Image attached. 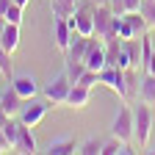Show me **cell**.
I'll use <instances>...</instances> for the list:
<instances>
[{
  "instance_id": "6da1fadb",
  "label": "cell",
  "mask_w": 155,
  "mask_h": 155,
  "mask_svg": "<svg viewBox=\"0 0 155 155\" xmlns=\"http://www.w3.org/2000/svg\"><path fill=\"white\" fill-rule=\"evenodd\" d=\"M150 133H152V105L139 100V105L133 108V144L139 150H147Z\"/></svg>"
},
{
  "instance_id": "7a4b0ae2",
  "label": "cell",
  "mask_w": 155,
  "mask_h": 155,
  "mask_svg": "<svg viewBox=\"0 0 155 155\" xmlns=\"http://www.w3.org/2000/svg\"><path fill=\"white\" fill-rule=\"evenodd\" d=\"M147 31H150V25L141 17V11H130V14L116 17V36L119 39H141Z\"/></svg>"
},
{
  "instance_id": "3957f363",
  "label": "cell",
  "mask_w": 155,
  "mask_h": 155,
  "mask_svg": "<svg viewBox=\"0 0 155 155\" xmlns=\"http://www.w3.org/2000/svg\"><path fill=\"white\" fill-rule=\"evenodd\" d=\"M94 0H81L75 8V14L69 17V25L75 33L81 36H94Z\"/></svg>"
},
{
  "instance_id": "277c9868",
  "label": "cell",
  "mask_w": 155,
  "mask_h": 155,
  "mask_svg": "<svg viewBox=\"0 0 155 155\" xmlns=\"http://www.w3.org/2000/svg\"><path fill=\"white\" fill-rule=\"evenodd\" d=\"M69 89H72V81L67 72H58L55 78H50V83L42 89V97L50 103V105H64L67 97H69Z\"/></svg>"
},
{
  "instance_id": "5b68a950",
  "label": "cell",
  "mask_w": 155,
  "mask_h": 155,
  "mask_svg": "<svg viewBox=\"0 0 155 155\" xmlns=\"http://www.w3.org/2000/svg\"><path fill=\"white\" fill-rule=\"evenodd\" d=\"M94 36L108 42V39H119L116 36V14L111 6H97L94 8Z\"/></svg>"
},
{
  "instance_id": "8992f818",
  "label": "cell",
  "mask_w": 155,
  "mask_h": 155,
  "mask_svg": "<svg viewBox=\"0 0 155 155\" xmlns=\"http://www.w3.org/2000/svg\"><path fill=\"white\" fill-rule=\"evenodd\" d=\"M47 111H50V103L45 100H36V97H31V100H22V108H19V114H17V119L22 122V125H31V127H36L39 122L47 116Z\"/></svg>"
},
{
  "instance_id": "52a82bcc",
  "label": "cell",
  "mask_w": 155,
  "mask_h": 155,
  "mask_svg": "<svg viewBox=\"0 0 155 155\" xmlns=\"http://www.w3.org/2000/svg\"><path fill=\"white\" fill-rule=\"evenodd\" d=\"M111 136L133 144V108L127 105V100L116 108V116H114V122H111Z\"/></svg>"
},
{
  "instance_id": "ba28073f",
  "label": "cell",
  "mask_w": 155,
  "mask_h": 155,
  "mask_svg": "<svg viewBox=\"0 0 155 155\" xmlns=\"http://www.w3.org/2000/svg\"><path fill=\"white\" fill-rule=\"evenodd\" d=\"M100 83H105L114 94H119L122 100H127V86H125V69L119 67H103L100 69Z\"/></svg>"
},
{
  "instance_id": "9c48e42d",
  "label": "cell",
  "mask_w": 155,
  "mask_h": 155,
  "mask_svg": "<svg viewBox=\"0 0 155 155\" xmlns=\"http://www.w3.org/2000/svg\"><path fill=\"white\" fill-rule=\"evenodd\" d=\"M83 64H86V69H94V72H100L105 67V42L103 39H97V36L89 39V50L83 55Z\"/></svg>"
},
{
  "instance_id": "30bf717a",
  "label": "cell",
  "mask_w": 155,
  "mask_h": 155,
  "mask_svg": "<svg viewBox=\"0 0 155 155\" xmlns=\"http://www.w3.org/2000/svg\"><path fill=\"white\" fill-rule=\"evenodd\" d=\"M72 36H75V31H72V25H69V19H53V45L61 50V53L69 50Z\"/></svg>"
},
{
  "instance_id": "8fae6325",
  "label": "cell",
  "mask_w": 155,
  "mask_h": 155,
  "mask_svg": "<svg viewBox=\"0 0 155 155\" xmlns=\"http://www.w3.org/2000/svg\"><path fill=\"white\" fill-rule=\"evenodd\" d=\"M11 150H14V152H22V155L39 152V144H36V136H33L31 125H22V122H19V133H17V141H14Z\"/></svg>"
},
{
  "instance_id": "7c38bea8",
  "label": "cell",
  "mask_w": 155,
  "mask_h": 155,
  "mask_svg": "<svg viewBox=\"0 0 155 155\" xmlns=\"http://www.w3.org/2000/svg\"><path fill=\"white\" fill-rule=\"evenodd\" d=\"M11 86H14V91L22 97V100H31V97H36V94H39L36 78H33L31 72H25V75H14V78H11Z\"/></svg>"
},
{
  "instance_id": "4fadbf2b",
  "label": "cell",
  "mask_w": 155,
  "mask_h": 155,
  "mask_svg": "<svg viewBox=\"0 0 155 155\" xmlns=\"http://www.w3.org/2000/svg\"><path fill=\"white\" fill-rule=\"evenodd\" d=\"M78 144H81V141H75V136H61V139H53L45 152L47 155H75Z\"/></svg>"
},
{
  "instance_id": "5bb4252c",
  "label": "cell",
  "mask_w": 155,
  "mask_h": 155,
  "mask_svg": "<svg viewBox=\"0 0 155 155\" xmlns=\"http://www.w3.org/2000/svg\"><path fill=\"white\" fill-rule=\"evenodd\" d=\"M89 100H91V89H86V86H81V83H72L69 97H67L64 105H67V108H86Z\"/></svg>"
},
{
  "instance_id": "9a60e30c",
  "label": "cell",
  "mask_w": 155,
  "mask_h": 155,
  "mask_svg": "<svg viewBox=\"0 0 155 155\" xmlns=\"http://www.w3.org/2000/svg\"><path fill=\"white\" fill-rule=\"evenodd\" d=\"M81 0H47V6L53 11V19H69L78 8Z\"/></svg>"
},
{
  "instance_id": "2e32d148",
  "label": "cell",
  "mask_w": 155,
  "mask_h": 155,
  "mask_svg": "<svg viewBox=\"0 0 155 155\" xmlns=\"http://www.w3.org/2000/svg\"><path fill=\"white\" fill-rule=\"evenodd\" d=\"M0 108H3L6 114H11V116L19 114V108H22V97L14 91V86H8L6 91H0Z\"/></svg>"
},
{
  "instance_id": "e0dca14e",
  "label": "cell",
  "mask_w": 155,
  "mask_h": 155,
  "mask_svg": "<svg viewBox=\"0 0 155 155\" xmlns=\"http://www.w3.org/2000/svg\"><path fill=\"white\" fill-rule=\"evenodd\" d=\"M0 45H3L11 55H14V50L19 47V25H14V22H6V28H3V33H0Z\"/></svg>"
},
{
  "instance_id": "ac0fdd59",
  "label": "cell",
  "mask_w": 155,
  "mask_h": 155,
  "mask_svg": "<svg viewBox=\"0 0 155 155\" xmlns=\"http://www.w3.org/2000/svg\"><path fill=\"white\" fill-rule=\"evenodd\" d=\"M89 39H91V36H81V33H75V36H72L69 50L64 53V58H75V61H83V55H86V50H89Z\"/></svg>"
},
{
  "instance_id": "d6986e66",
  "label": "cell",
  "mask_w": 155,
  "mask_h": 155,
  "mask_svg": "<svg viewBox=\"0 0 155 155\" xmlns=\"http://www.w3.org/2000/svg\"><path fill=\"white\" fill-rule=\"evenodd\" d=\"M139 100L147 105H155V75H141V86H139Z\"/></svg>"
},
{
  "instance_id": "ffe728a7",
  "label": "cell",
  "mask_w": 155,
  "mask_h": 155,
  "mask_svg": "<svg viewBox=\"0 0 155 155\" xmlns=\"http://www.w3.org/2000/svg\"><path fill=\"white\" fill-rule=\"evenodd\" d=\"M141 3H144V0H111L108 6H111V11L116 17H122V14H130V11H139Z\"/></svg>"
},
{
  "instance_id": "44dd1931",
  "label": "cell",
  "mask_w": 155,
  "mask_h": 155,
  "mask_svg": "<svg viewBox=\"0 0 155 155\" xmlns=\"http://www.w3.org/2000/svg\"><path fill=\"white\" fill-rule=\"evenodd\" d=\"M78 152L81 155H100L103 152V139H97V136H89L78 144Z\"/></svg>"
},
{
  "instance_id": "7402d4cb",
  "label": "cell",
  "mask_w": 155,
  "mask_h": 155,
  "mask_svg": "<svg viewBox=\"0 0 155 155\" xmlns=\"http://www.w3.org/2000/svg\"><path fill=\"white\" fill-rule=\"evenodd\" d=\"M64 72L69 75L72 83H78V78L86 72V64H83V61H75V58H64Z\"/></svg>"
},
{
  "instance_id": "603a6c76",
  "label": "cell",
  "mask_w": 155,
  "mask_h": 155,
  "mask_svg": "<svg viewBox=\"0 0 155 155\" xmlns=\"http://www.w3.org/2000/svg\"><path fill=\"white\" fill-rule=\"evenodd\" d=\"M0 75L6 78V81L11 83V78H14V64H11V53L0 45Z\"/></svg>"
},
{
  "instance_id": "cb8c5ba5",
  "label": "cell",
  "mask_w": 155,
  "mask_h": 155,
  "mask_svg": "<svg viewBox=\"0 0 155 155\" xmlns=\"http://www.w3.org/2000/svg\"><path fill=\"white\" fill-rule=\"evenodd\" d=\"M0 133H3V139L8 141V147H14V141H17V133H19V119L17 116H11V119L0 127Z\"/></svg>"
},
{
  "instance_id": "d4e9b609",
  "label": "cell",
  "mask_w": 155,
  "mask_h": 155,
  "mask_svg": "<svg viewBox=\"0 0 155 155\" xmlns=\"http://www.w3.org/2000/svg\"><path fill=\"white\" fill-rule=\"evenodd\" d=\"M22 11H25V6H19V3H11L8 8H6V22H14V25H22Z\"/></svg>"
},
{
  "instance_id": "484cf974",
  "label": "cell",
  "mask_w": 155,
  "mask_h": 155,
  "mask_svg": "<svg viewBox=\"0 0 155 155\" xmlns=\"http://www.w3.org/2000/svg\"><path fill=\"white\" fill-rule=\"evenodd\" d=\"M139 11H141V17L147 19V25H150V28H155V0H144Z\"/></svg>"
},
{
  "instance_id": "4316f807",
  "label": "cell",
  "mask_w": 155,
  "mask_h": 155,
  "mask_svg": "<svg viewBox=\"0 0 155 155\" xmlns=\"http://www.w3.org/2000/svg\"><path fill=\"white\" fill-rule=\"evenodd\" d=\"M78 83L86 86V89H94L97 83H100V72H94V69H86L81 78H78Z\"/></svg>"
},
{
  "instance_id": "83f0119b",
  "label": "cell",
  "mask_w": 155,
  "mask_h": 155,
  "mask_svg": "<svg viewBox=\"0 0 155 155\" xmlns=\"http://www.w3.org/2000/svg\"><path fill=\"white\" fill-rule=\"evenodd\" d=\"M144 72H147V75H155V53H152V58H150V61H147V67H144Z\"/></svg>"
},
{
  "instance_id": "f1b7e54d",
  "label": "cell",
  "mask_w": 155,
  "mask_h": 155,
  "mask_svg": "<svg viewBox=\"0 0 155 155\" xmlns=\"http://www.w3.org/2000/svg\"><path fill=\"white\" fill-rule=\"evenodd\" d=\"M8 119H11V114H6V111H3V108H0V127H3V125H6V122H8Z\"/></svg>"
},
{
  "instance_id": "f546056e",
  "label": "cell",
  "mask_w": 155,
  "mask_h": 155,
  "mask_svg": "<svg viewBox=\"0 0 155 155\" xmlns=\"http://www.w3.org/2000/svg\"><path fill=\"white\" fill-rule=\"evenodd\" d=\"M8 150H11V147H8V141L3 139V133H0V152H8Z\"/></svg>"
},
{
  "instance_id": "4dcf8cb0",
  "label": "cell",
  "mask_w": 155,
  "mask_h": 155,
  "mask_svg": "<svg viewBox=\"0 0 155 155\" xmlns=\"http://www.w3.org/2000/svg\"><path fill=\"white\" fill-rule=\"evenodd\" d=\"M3 28H6V17L0 14V33H3Z\"/></svg>"
},
{
  "instance_id": "1f68e13d",
  "label": "cell",
  "mask_w": 155,
  "mask_h": 155,
  "mask_svg": "<svg viewBox=\"0 0 155 155\" xmlns=\"http://www.w3.org/2000/svg\"><path fill=\"white\" fill-rule=\"evenodd\" d=\"M111 0H94V6H108Z\"/></svg>"
},
{
  "instance_id": "d6a6232c",
  "label": "cell",
  "mask_w": 155,
  "mask_h": 155,
  "mask_svg": "<svg viewBox=\"0 0 155 155\" xmlns=\"http://www.w3.org/2000/svg\"><path fill=\"white\" fill-rule=\"evenodd\" d=\"M14 3H19V6H28V3H31V0H14Z\"/></svg>"
}]
</instances>
